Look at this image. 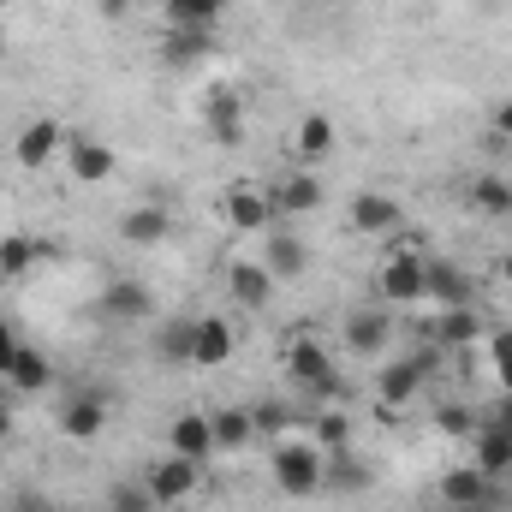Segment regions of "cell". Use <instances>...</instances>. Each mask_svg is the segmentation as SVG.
Listing matches in <instances>:
<instances>
[{"instance_id":"f6af8a7d","label":"cell","mask_w":512,"mask_h":512,"mask_svg":"<svg viewBox=\"0 0 512 512\" xmlns=\"http://www.w3.org/2000/svg\"><path fill=\"white\" fill-rule=\"evenodd\" d=\"M0 42H6V30H0Z\"/></svg>"},{"instance_id":"3957f363","label":"cell","mask_w":512,"mask_h":512,"mask_svg":"<svg viewBox=\"0 0 512 512\" xmlns=\"http://www.w3.org/2000/svg\"><path fill=\"white\" fill-rule=\"evenodd\" d=\"M423 268H429V251L417 239H399L376 268V298L382 304H423Z\"/></svg>"},{"instance_id":"4316f807","label":"cell","mask_w":512,"mask_h":512,"mask_svg":"<svg viewBox=\"0 0 512 512\" xmlns=\"http://www.w3.org/2000/svg\"><path fill=\"white\" fill-rule=\"evenodd\" d=\"M48 251H54V245H42V239H30V233H6V239H0V286L36 274V268L48 262Z\"/></svg>"},{"instance_id":"7c38bea8","label":"cell","mask_w":512,"mask_h":512,"mask_svg":"<svg viewBox=\"0 0 512 512\" xmlns=\"http://www.w3.org/2000/svg\"><path fill=\"white\" fill-rule=\"evenodd\" d=\"M274 292H280V280L268 274L262 256H233V262H227V298H233L239 310H268Z\"/></svg>"},{"instance_id":"f35d334b","label":"cell","mask_w":512,"mask_h":512,"mask_svg":"<svg viewBox=\"0 0 512 512\" xmlns=\"http://www.w3.org/2000/svg\"><path fill=\"white\" fill-rule=\"evenodd\" d=\"M489 423L512 435V393H495V411H489Z\"/></svg>"},{"instance_id":"7a4b0ae2","label":"cell","mask_w":512,"mask_h":512,"mask_svg":"<svg viewBox=\"0 0 512 512\" xmlns=\"http://www.w3.org/2000/svg\"><path fill=\"white\" fill-rule=\"evenodd\" d=\"M280 370H286V382L298 387L310 405H328L334 393H340V370H334V352L316 340V334H292L286 340V352H280Z\"/></svg>"},{"instance_id":"44dd1931","label":"cell","mask_w":512,"mask_h":512,"mask_svg":"<svg viewBox=\"0 0 512 512\" xmlns=\"http://www.w3.org/2000/svg\"><path fill=\"white\" fill-rule=\"evenodd\" d=\"M423 304H435V310L471 304V280H465V268L447 262V256H429V268H423Z\"/></svg>"},{"instance_id":"5b68a950","label":"cell","mask_w":512,"mask_h":512,"mask_svg":"<svg viewBox=\"0 0 512 512\" xmlns=\"http://www.w3.org/2000/svg\"><path fill=\"white\" fill-rule=\"evenodd\" d=\"M66 137H72V131H66L60 114H36L30 126L12 137V161H18L24 173H48V167L66 155Z\"/></svg>"},{"instance_id":"277c9868","label":"cell","mask_w":512,"mask_h":512,"mask_svg":"<svg viewBox=\"0 0 512 512\" xmlns=\"http://www.w3.org/2000/svg\"><path fill=\"white\" fill-rule=\"evenodd\" d=\"M435 352L441 346H423V352H399V358H387L382 370H376V399H382V411H405L423 382H429V370H435Z\"/></svg>"},{"instance_id":"f546056e","label":"cell","mask_w":512,"mask_h":512,"mask_svg":"<svg viewBox=\"0 0 512 512\" xmlns=\"http://www.w3.org/2000/svg\"><path fill=\"white\" fill-rule=\"evenodd\" d=\"M221 12H227V0H161L167 30H215Z\"/></svg>"},{"instance_id":"d590c367","label":"cell","mask_w":512,"mask_h":512,"mask_svg":"<svg viewBox=\"0 0 512 512\" xmlns=\"http://www.w3.org/2000/svg\"><path fill=\"white\" fill-rule=\"evenodd\" d=\"M256 435H268V441L286 435V405H262V411H256Z\"/></svg>"},{"instance_id":"8d00e7d4","label":"cell","mask_w":512,"mask_h":512,"mask_svg":"<svg viewBox=\"0 0 512 512\" xmlns=\"http://www.w3.org/2000/svg\"><path fill=\"white\" fill-rule=\"evenodd\" d=\"M489 131H495L501 143H512V96H501V102L489 108Z\"/></svg>"},{"instance_id":"ba28073f","label":"cell","mask_w":512,"mask_h":512,"mask_svg":"<svg viewBox=\"0 0 512 512\" xmlns=\"http://www.w3.org/2000/svg\"><path fill=\"white\" fill-rule=\"evenodd\" d=\"M221 215H227L233 233H274V221H280L268 185H256V179H239V185L221 191Z\"/></svg>"},{"instance_id":"30bf717a","label":"cell","mask_w":512,"mask_h":512,"mask_svg":"<svg viewBox=\"0 0 512 512\" xmlns=\"http://www.w3.org/2000/svg\"><path fill=\"white\" fill-rule=\"evenodd\" d=\"M60 161H66V173H72L78 185H108V179H114V167H120L114 143H108V137H90V131H72Z\"/></svg>"},{"instance_id":"5bb4252c","label":"cell","mask_w":512,"mask_h":512,"mask_svg":"<svg viewBox=\"0 0 512 512\" xmlns=\"http://www.w3.org/2000/svg\"><path fill=\"white\" fill-rule=\"evenodd\" d=\"M233 352H239L233 322H227L221 310L197 316V328H191V364H197V370H221V364H233Z\"/></svg>"},{"instance_id":"7402d4cb","label":"cell","mask_w":512,"mask_h":512,"mask_svg":"<svg viewBox=\"0 0 512 512\" xmlns=\"http://www.w3.org/2000/svg\"><path fill=\"white\" fill-rule=\"evenodd\" d=\"M304 435L334 459V453H352V411L340 405V399H328V405H316L310 417H304Z\"/></svg>"},{"instance_id":"9c48e42d","label":"cell","mask_w":512,"mask_h":512,"mask_svg":"<svg viewBox=\"0 0 512 512\" xmlns=\"http://www.w3.org/2000/svg\"><path fill=\"white\" fill-rule=\"evenodd\" d=\"M346 227L358 239H399L405 233V203L387 197V191H358L352 209H346Z\"/></svg>"},{"instance_id":"9a60e30c","label":"cell","mask_w":512,"mask_h":512,"mask_svg":"<svg viewBox=\"0 0 512 512\" xmlns=\"http://www.w3.org/2000/svg\"><path fill=\"white\" fill-rule=\"evenodd\" d=\"M108 417H114L108 393H66L54 423H60V435H66V441H96V435L108 429Z\"/></svg>"},{"instance_id":"603a6c76","label":"cell","mask_w":512,"mask_h":512,"mask_svg":"<svg viewBox=\"0 0 512 512\" xmlns=\"http://www.w3.org/2000/svg\"><path fill=\"white\" fill-rule=\"evenodd\" d=\"M435 495L447 501V507H489L495 501V477H483L471 459L465 465H453V471H441V483H435Z\"/></svg>"},{"instance_id":"4fadbf2b","label":"cell","mask_w":512,"mask_h":512,"mask_svg":"<svg viewBox=\"0 0 512 512\" xmlns=\"http://www.w3.org/2000/svg\"><path fill=\"white\" fill-rule=\"evenodd\" d=\"M96 310H102L108 322H149V316H155V292H149V280H137V274H114V280L102 286Z\"/></svg>"},{"instance_id":"f1b7e54d","label":"cell","mask_w":512,"mask_h":512,"mask_svg":"<svg viewBox=\"0 0 512 512\" xmlns=\"http://www.w3.org/2000/svg\"><path fill=\"white\" fill-rule=\"evenodd\" d=\"M465 203H471L477 215H489V221H507L512 215V179L507 173H477L471 191H465Z\"/></svg>"},{"instance_id":"484cf974","label":"cell","mask_w":512,"mask_h":512,"mask_svg":"<svg viewBox=\"0 0 512 512\" xmlns=\"http://www.w3.org/2000/svg\"><path fill=\"white\" fill-rule=\"evenodd\" d=\"M262 262L274 280H304L310 274V245L298 233H262Z\"/></svg>"},{"instance_id":"ffe728a7","label":"cell","mask_w":512,"mask_h":512,"mask_svg":"<svg viewBox=\"0 0 512 512\" xmlns=\"http://www.w3.org/2000/svg\"><path fill=\"white\" fill-rule=\"evenodd\" d=\"M268 197H274V215H316V209L328 203V191H322V179H316L310 167H298V173H286L280 185H268Z\"/></svg>"},{"instance_id":"6da1fadb","label":"cell","mask_w":512,"mask_h":512,"mask_svg":"<svg viewBox=\"0 0 512 512\" xmlns=\"http://www.w3.org/2000/svg\"><path fill=\"white\" fill-rule=\"evenodd\" d=\"M268 477L286 501H316L328 489V453L304 429H286V435L268 441Z\"/></svg>"},{"instance_id":"d4e9b609","label":"cell","mask_w":512,"mask_h":512,"mask_svg":"<svg viewBox=\"0 0 512 512\" xmlns=\"http://www.w3.org/2000/svg\"><path fill=\"white\" fill-rule=\"evenodd\" d=\"M465 447H471V465H477L483 477H495V483H501V477L512 471V435H507V429H495L489 417L477 423V435H471Z\"/></svg>"},{"instance_id":"60d3db41","label":"cell","mask_w":512,"mask_h":512,"mask_svg":"<svg viewBox=\"0 0 512 512\" xmlns=\"http://www.w3.org/2000/svg\"><path fill=\"white\" fill-rule=\"evenodd\" d=\"M495 280H501V286H507V292H512V251L501 256V262H495Z\"/></svg>"},{"instance_id":"7bdbcfd3","label":"cell","mask_w":512,"mask_h":512,"mask_svg":"<svg viewBox=\"0 0 512 512\" xmlns=\"http://www.w3.org/2000/svg\"><path fill=\"white\" fill-rule=\"evenodd\" d=\"M102 12H108V18H120V12H131V0H102Z\"/></svg>"},{"instance_id":"4dcf8cb0","label":"cell","mask_w":512,"mask_h":512,"mask_svg":"<svg viewBox=\"0 0 512 512\" xmlns=\"http://www.w3.org/2000/svg\"><path fill=\"white\" fill-rule=\"evenodd\" d=\"M48 382H54V364H48L36 346H18V358H12V370H6V387H12L18 399H30V393H42Z\"/></svg>"},{"instance_id":"d6a6232c","label":"cell","mask_w":512,"mask_h":512,"mask_svg":"<svg viewBox=\"0 0 512 512\" xmlns=\"http://www.w3.org/2000/svg\"><path fill=\"white\" fill-rule=\"evenodd\" d=\"M429 423H435V435H447V441H471L483 417H477L471 405H459V399H441V405L429 411Z\"/></svg>"},{"instance_id":"e0dca14e","label":"cell","mask_w":512,"mask_h":512,"mask_svg":"<svg viewBox=\"0 0 512 512\" xmlns=\"http://www.w3.org/2000/svg\"><path fill=\"white\" fill-rule=\"evenodd\" d=\"M209 54H215V30H167V24H161L155 60H161L167 72H191V66H203Z\"/></svg>"},{"instance_id":"e575fe53","label":"cell","mask_w":512,"mask_h":512,"mask_svg":"<svg viewBox=\"0 0 512 512\" xmlns=\"http://www.w3.org/2000/svg\"><path fill=\"white\" fill-rule=\"evenodd\" d=\"M108 512H155V501H149L143 483H114L108 489Z\"/></svg>"},{"instance_id":"8992f818","label":"cell","mask_w":512,"mask_h":512,"mask_svg":"<svg viewBox=\"0 0 512 512\" xmlns=\"http://www.w3.org/2000/svg\"><path fill=\"white\" fill-rule=\"evenodd\" d=\"M143 489H149L155 507H185V501L203 489V465H191V459H179V453H161V459L143 471Z\"/></svg>"},{"instance_id":"b9f144b4","label":"cell","mask_w":512,"mask_h":512,"mask_svg":"<svg viewBox=\"0 0 512 512\" xmlns=\"http://www.w3.org/2000/svg\"><path fill=\"white\" fill-rule=\"evenodd\" d=\"M12 441V405H0V447Z\"/></svg>"},{"instance_id":"8fae6325","label":"cell","mask_w":512,"mask_h":512,"mask_svg":"<svg viewBox=\"0 0 512 512\" xmlns=\"http://www.w3.org/2000/svg\"><path fill=\"white\" fill-rule=\"evenodd\" d=\"M203 131H209V143H221V149H239V143H245V96H239L233 84H215V90L203 96Z\"/></svg>"},{"instance_id":"2e32d148","label":"cell","mask_w":512,"mask_h":512,"mask_svg":"<svg viewBox=\"0 0 512 512\" xmlns=\"http://www.w3.org/2000/svg\"><path fill=\"white\" fill-rule=\"evenodd\" d=\"M161 447H167V453H179V459H191V465H209V459H215V429H209V411H179V417L167 423Z\"/></svg>"},{"instance_id":"cb8c5ba5","label":"cell","mask_w":512,"mask_h":512,"mask_svg":"<svg viewBox=\"0 0 512 512\" xmlns=\"http://www.w3.org/2000/svg\"><path fill=\"white\" fill-rule=\"evenodd\" d=\"M209 429H215V453H251L256 441V411L245 405H209Z\"/></svg>"},{"instance_id":"83f0119b","label":"cell","mask_w":512,"mask_h":512,"mask_svg":"<svg viewBox=\"0 0 512 512\" xmlns=\"http://www.w3.org/2000/svg\"><path fill=\"white\" fill-rule=\"evenodd\" d=\"M334 137H340V131H334V120H328L322 108H316V114H304L298 131H292V155H298V167L328 161V155H334Z\"/></svg>"},{"instance_id":"ac0fdd59","label":"cell","mask_w":512,"mask_h":512,"mask_svg":"<svg viewBox=\"0 0 512 512\" xmlns=\"http://www.w3.org/2000/svg\"><path fill=\"white\" fill-rule=\"evenodd\" d=\"M489 340V322L477 316V304H453V310H435V346L441 352H471Z\"/></svg>"},{"instance_id":"1f68e13d","label":"cell","mask_w":512,"mask_h":512,"mask_svg":"<svg viewBox=\"0 0 512 512\" xmlns=\"http://www.w3.org/2000/svg\"><path fill=\"white\" fill-rule=\"evenodd\" d=\"M191 328H197V316H167L155 328V358L161 364H191Z\"/></svg>"},{"instance_id":"ee69618b","label":"cell","mask_w":512,"mask_h":512,"mask_svg":"<svg viewBox=\"0 0 512 512\" xmlns=\"http://www.w3.org/2000/svg\"><path fill=\"white\" fill-rule=\"evenodd\" d=\"M304 6H322V12H328V6H340V0H304Z\"/></svg>"},{"instance_id":"52a82bcc","label":"cell","mask_w":512,"mask_h":512,"mask_svg":"<svg viewBox=\"0 0 512 512\" xmlns=\"http://www.w3.org/2000/svg\"><path fill=\"white\" fill-rule=\"evenodd\" d=\"M340 346H346L352 358H387V352H393V310L358 304V310L340 322Z\"/></svg>"},{"instance_id":"836d02e7","label":"cell","mask_w":512,"mask_h":512,"mask_svg":"<svg viewBox=\"0 0 512 512\" xmlns=\"http://www.w3.org/2000/svg\"><path fill=\"white\" fill-rule=\"evenodd\" d=\"M483 352H489V370H495V393H512V328H489Z\"/></svg>"},{"instance_id":"d6986e66","label":"cell","mask_w":512,"mask_h":512,"mask_svg":"<svg viewBox=\"0 0 512 512\" xmlns=\"http://www.w3.org/2000/svg\"><path fill=\"white\" fill-rule=\"evenodd\" d=\"M173 239V209H161V203H137L120 215V245L131 251H155V245H167Z\"/></svg>"},{"instance_id":"74e56055","label":"cell","mask_w":512,"mask_h":512,"mask_svg":"<svg viewBox=\"0 0 512 512\" xmlns=\"http://www.w3.org/2000/svg\"><path fill=\"white\" fill-rule=\"evenodd\" d=\"M18 346H24V340H18V334L6 328V316H0V382H6V370H12V358H18Z\"/></svg>"},{"instance_id":"ab89813d","label":"cell","mask_w":512,"mask_h":512,"mask_svg":"<svg viewBox=\"0 0 512 512\" xmlns=\"http://www.w3.org/2000/svg\"><path fill=\"white\" fill-rule=\"evenodd\" d=\"M18 512H66V507H54V501H42V495H18Z\"/></svg>"}]
</instances>
